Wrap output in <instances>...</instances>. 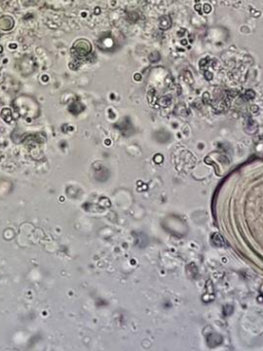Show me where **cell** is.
Here are the masks:
<instances>
[{
	"label": "cell",
	"instance_id": "1",
	"mask_svg": "<svg viewBox=\"0 0 263 351\" xmlns=\"http://www.w3.org/2000/svg\"><path fill=\"white\" fill-rule=\"evenodd\" d=\"M92 51V44L88 39H78L74 42L71 49V53L78 59L84 58Z\"/></svg>",
	"mask_w": 263,
	"mask_h": 351
},
{
	"label": "cell",
	"instance_id": "2",
	"mask_svg": "<svg viewBox=\"0 0 263 351\" xmlns=\"http://www.w3.org/2000/svg\"><path fill=\"white\" fill-rule=\"evenodd\" d=\"M13 20L11 19V17H2L0 18V29H2V30L6 31V30H9L13 27Z\"/></svg>",
	"mask_w": 263,
	"mask_h": 351
},
{
	"label": "cell",
	"instance_id": "3",
	"mask_svg": "<svg viewBox=\"0 0 263 351\" xmlns=\"http://www.w3.org/2000/svg\"><path fill=\"white\" fill-rule=\"evenodd\" d=\"M0 53H2V47L0 45Z\"/></svg>",
	"mask_w": 263,
	"mask_h": 351
}]
</instances>
